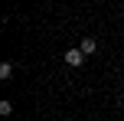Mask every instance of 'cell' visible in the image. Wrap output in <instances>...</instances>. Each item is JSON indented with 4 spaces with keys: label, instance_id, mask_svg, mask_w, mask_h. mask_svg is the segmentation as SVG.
Segmentation results:
<instances>
[{
    "label": "cell",
    "instance_id": "3",
    "mask_svg": "<svg viewBox=\"0 0 124 121\" xmlns=\"http://www.w3.org/2000/svg\"><path fill=\"white\" fill-rule=\"evenodd\" d=\"M10 75H13V62H0V79L7 82Z\"/></svg>",
    "mask_w": 124,
    "mask_h": 121
},
{
    "label": "cell",
    "instance_id": "4",
    "mask_svg": "<svg viewBox=\"0 0 124 121\" xmlns=\"http://www.w3.org/2000/svg\"><path fill=\"white\" fill-rule=\"evenodd\" d=\"M0 115H3V118L13 115V105H10V102H0Z\"/></svg>",
    "mask_w": 124,
    "mask_h": 121
},
{
    "label": "cell",
    "instance_id": "2",
    "mask_svg": "<svg viewBox=\"0 0 124 121\" xmlns=\"http://www.w3.org/2000/svg\"><path fill=\"white\" fill-rule=\"evenodd\" d=\"M78 49L85 52V56H92V52H98V39H92V36H85V39H82V43H78Z\"/></svg>",
    "mask_w": 124,
    "mask_h": 121
},
{
    "label": "cell",
    "instance_id": "1",
    "mask_svg": "<svg viewBox=\"0 0 124 121\" xmlns=\"http://www.w3.org/2000/svg\"><path fill=\"white\" fill-rule=\"evenodd\" d=\"M65 62L72 65V69H78V65L85 62V52H82L78 46H69V49H65Z\"/></svg>",
    "mask_w": 124,
    "mask_h": 121
}]
</instances>
